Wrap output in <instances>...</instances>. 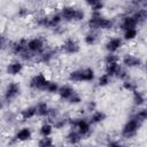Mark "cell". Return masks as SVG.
<instances>
[{"label": "cell", "instance_id": "cell-1", "mask_svg": "<svg viewBox=\"0 0 147 147\" xmlns=\"http://www.w3.org/2000/svg\"><path fill=\"white\" fill-rule=\"evenodd\" d=\"M88 30L92 31H109L115 28V21L110 17L105 16L102 13H91L86 21Z\"/></svg>", "mask_w": 147, "mask_h": 147}, {"label": "cell", "instance_id": "cell-2", "mask_svg": "<svg viewBox=\"0 0 147 147\" xmlns=\"http://www.w3.org/2000/svg\"><path fill=\"white\" fill-rule=\"evenodd\" d=\"M62 21L65 23H78L83 22L86 18V13L83 8L71 6V5H64L59 10Z\"/></svg>", "mask_w": 147, "mask_h": 147}, {"label": "cell", "instance_id": "cell-3", "mask_svg": "<svg viewBox=\"0 0 147 147\" xmlns=\"http://www.w3.org/2000/svg\"><path fill=\"white\" fill-rule=\"evenodd\" d=\"M95 79V70L92 67L74 69L68 75L70 83H91Z\"/></svg>", "mask_w": 147, "mask_h": 147}, {"label": "cell", "instance_id": "cell-4", "mask_svg": "<svg viewBox=\"0 0 147 147\" xmlns=\"http://www.w3.org/2000/svg\"><path fill=\"white\" fill-rule=\"evenodd\" d=\"M68 125H69L71 129H75V130L83 137V139L88 138V137L92 134V131H93L92 124L90 123L88 118H87V117H84V116L69 118Z\"/></svg>", "mask_w": 147, "mask_h": 147}, {"label": "cell", "instance_id": "cell-5", "mask_svg": "<svg viewBox=\"0 0 147 147\" xmlns=\"http://www.w3.org/2000/svg\"><path fill=\"white\" fill-rule=\"evenodd\" d=\"M142 124L144 123H141L134 116L131 115L127 118V121L123 124V126L121 129V137L124 138V139H132V138H134L138 134L139 130L141 129Z\"/></svg>", "mask_w": 147, "mask_h": 147}, {"label": "cell", "instance_id": "cell-6", "mask_svg": "<svg viewBox=\"0 0 147 147\" xmlns=\"http://www.w3.org/2000/svg\"><path fill=\"white\" fill-rule=\"evenodd\" d=\"M21 93H22V86H21V84L18 82L13 80V82H9L6 85L1 98L3 99V101L6 102V105H8V103L15 101L21 95Z\"/></svg>", "mask_w": 147, "mask_h": 147}, {"label": "cell", "instance_id": "cell-7", "mask_svg": "<svg viewBox=\"0 0 147 147\" xmlns=\"http://www.w3.org/2000/svg\"><path fill=\"white\" fill-rule=\"evenodd\" d=\"M26 49L28 52H30L32 55L36 56H39L45 49H46V41L42 37L38 36V37H32V38H29L26 40Z\"/></svg>", "mask_w": 147, "mask_h": 147}, {"label": "cell", "instance_id": "cell-8", "mask_svg": "<svg viewBox=\"0 0 147 147\" xmlns=\"http://www.w3.org/2000/svg\"><path fill=\"white\" fill-rule=\"evenodd\" d=\"M49 80L51 79L44 72H37L29 79V87L33 91L45 92Z\"/></svg>", "mask_w": 147, "mask_h": 147}, {"label": "cell", "instance_id": "cell-9", "mask_svg": "<svg viewBox=\"0 0 147 147\" xmlns=\"http://www.w3.org/2000/svg\"><path fill=\"white\" fill-rule=\"evenodd\" d=\"M59 49L63 54H67V55H76V54H78L80 52V44H79V41L76 38L68 37V38H65L62 41V44L60 45Z\"/></svg>", "mask_w": 147, "mask_h": 147}, {"label": "cell", "instance_id": "cell-10", "mask_svg": "<svg viewBox=\"0 0 147 147\" xmlns=\"http://www.w3.org/2000/svg\"><path fill=\"white\" fill-rule=\"evenodd\" d=\"M121 64L123 68L125 69H134V68H140L144 62L142 59L138 55L131 54V53H126L121 57Z\"/></svg>", "mask_w": 147, "mask_h": 147}, {"label": "cell", "instance_id": "cell-11", "mask_svg": "<svg viewBox=\"0 0 147 147\" xmlns=\"http://www.w3.org/2000/svg\"><path fill=\"white\" fill-rule=\"evenodd\" d=\"M123 46H124V41L119 36H111L105 42V49L107 51V53L117 54V52H119Z\"/></svg>", "mask_w": 147, "mask_h": 147}, {"label": "cell", "instance_id": "cell-12", "mask_svg": "<svg viewBox=\"0 0 147 147\" xmlns=\"http://www.w3.org/2000/svg\"><path fill=\"white\" fill-rule=\"evenodd\" d=\"M33 138V131L30 126H22L21 129H18L14 137L13 140L15 142H28L30 140H32Z\"/></svg>", "mask_w": 147, "mask_h": 147}, {"label": "cell", "instance_id": "cell-13", "mask_svg": "<svg viewBox=\"0 0 147 147\" xmlns=\"http://www.w3.org/2000/svg\"><path fill=\"white\" fill-rule=\"evenodd\" d=\"M118 28L122 31L130 30V29H138V23L131 13H126L121 17L119 23H118Z\"/></svg>", "mask_w": 147, "mask_h": 147}, {"label": "cell", "instance_id": "cell-14", "mask_svg": "<svg viewBox=\"0 0 147 147\" xmlns=\"http://www.w3.org/2000/svg\"><path fill=\"white\" fill-rule=\"evenodd\" d=\"M23 70H24V63L20 59L11 60L6 65V74L9 76H18L23 72Z\"/></svg>", "mask_w": 147, "mask_h": 147}, {"label": "cell", "instance_id": "cell-15", "mask_svg": "<svg viewBox=\"0 0 147 147\" xmlns=\"http://www.w3.org/2000/svg\"><path fill=\"white\" fill-rule=\"evenodd\" d=\"M76 93H77V91L74 88V86H71L69 84H64V85H60V88L57 91V96L60 100L68 102Z\"/></svg>", "mask_w": 147, "mask_h": 147}, {"label": "cell", "instance_id": "cell-16", "mask_svg": "<svg viewBox=\"0 0 147 147\" xmlns=\"http://www.w3.org/2000/svg\"><path fill=\"white\" fill-rule=\"evenodd\" d=\"M64 140H65V142H67V145H69V146H78L82 141H83V137L75 130V129H71L70 127V130L65 133V136H64Z\"/></svg>", "mask_w": 147, "mask_h": 147}, {"label": "cell", "instance_id": "cell-17", "mask_svg": "<svg viewBox=\"0 0 147 147\" xmlns=\"http://www.w3.org/2000/svg\"><path fill=\"white\" fill-rule=\"evenodd\" d=\"M26 40L28 39H25V38H22V39H20V40H16V41H14V42H11L10 44V52L14 54V55H17L18 57L23 54V53H25L28 49H26Z\"/></svg>", "mask_w": 147, "mask_h": 147}, {"label": "cell", "instance_id": "cell-18", "mask_svg": "<svg viewBox=\"0 0 147 147\" xmlns=\"http://www.w3.org/2000/svg\"><path fill=\"white\" fill-rule=\"evenodd\" d=\"M34 107H36V113H37L38 117H40V118H48L49 117L52 107L48 105V102L41 100V101L37 102L34 105Z\"/></svg>", "mask_w": 147, "mask_h": 147}, {"label": "cell", "instance_id": "cell-19", "mask_svg": "<svg viewBox=\"0 0 147 147\" xmlns=\"http://www.w3.org/2000/svg\"><path fill=\"white\" fill-rule=\"evenodd\" d=\"M18 117L21 118V121L23 122H28L31 121L32 118L37 117V113H36V107L33 106H26L24 108L21 109V111L18 113Z\"/></svg>", "mask_w": 147, "mask_h": 147}, {"label": "cell", "instance_id": "cell-20", "mask_svg": "<svg viewBox=\"0 0 147 147\" xmlns=\"http://www.w3.org/2000/svg\"><path fill=\"white\" fill-rule=\"evenodd\" d=\"M87 118H88V121H90V123H91L92 125H99V124L103 123V122L107 119V114H106L103 110L96 109V110H94L93 113H91Z\"/></svg>", "mask_w": 147, "mask_h": 147}, {"label": "cell", "instance_id": "cell-21", "mask_svg": "<svg viewBox=\"0 0 147 147\" xmlns=\"http://www.w3.org/2000/svg\"><path fill=\"white\" fill-rule=\"evenodd\" d=\"M55 57H56V51L52 49V48H46L39 56H37L36 61L44 63V64H47V63H51Z\"/></svg>", "mask_w": 147, "mask_h": 147}, {"label": "cell", "instance_id": "cell-22", "mask_svg": "<svg viewBox=\"0 0 147 147\" xmlns=\"http://www.w3.org/2000/svg\"><path fill=\"white\" fill-rule=\"evenodd\" d=\"M62 23H63V21H62V17H61L59 11H54L52 14H48V28L47 29L56 30V29L61 28Z\"/></svg>", "mask_w": 147, "mask_h": 147}, {"label": "cell", "instance_id": "cell-23", "mask_svg": "<svg viewBox=\"0 0 147 147\" xmlns=\"http://www.w3.org/2000/svg\"><path fill=\"white\" fill-rule=\"evenodd\" d=\"M132 16L136 18L138 25H141L146 22L147 20V8L145 7H138V8H133V10L131 11Z\"/></svg>", "mask_w": 147, "mask_h": 147}, {"label": "cell", "instance_id": "cell-24", "mask_svg": "<svg viewBox=\"0 0 147 147\" xmlns=\"http://www.w3.org/2000/svg\"><path fill=\"white\" fill-rule=\"evenodd\" d=\"M132 103L136 108H141L146 103V95L139 88L132 92Z\"/></svg>", "mask_w": 147, "mask_h": 147}, {"label": "cell", "instance_id": "cell-25", "mask_svg": "<svg viewBox=\"0 0 147 147\" xmlns=\"http://www.w3.org/2000/svg\"><path fill=\"white\" fill-rule=\"evenodd\" d=\"M121 69H122V64H121V62H115V63L105 64V74L108 75L110 78L117 77V75L119 74Z\"/></svg>", "mask_w": 147, "mask_h": 147}, {"label": "cell", "instance_id": "cell-26", "mask_svg": "<svg viewBox=\"0 0 147 147\" xmlns=\"http://www.w3.org/2000/svg\"><path fill=\"white\" fill-rule=\"evenodd\" d=\"M100 39V34L99 32L96 31H92V30H88L85 34H84V44L86 46H94Z\"/></svg>", "mask_w": 147, "mask_h": 147}, {"label": "cell", "instance_id": "cell-27", "mask_svg": "<svg viewBox=\"0 0 147 147\" xmlns=\"http://www.w3.org/2000/svg\"><path fill=\"white\" fill-rule=\"evenodd\" d=\"M85 5L91 9V13H102L106 3L100 0H87Z\"/></svg>", "mask_w": 147, "mask_h": 147}, {"label": "cell", "instance_id": "cell-28", "mask_svg": "<svg viewBox=\"0 0 147 147\" xmlns=\"http://www.w3.org/2000/svg\"><path fill=\"white\" fill-rule=\"evenodd\" d=\"M38 132H39L40 137H52V134L54 132V126L51 122H44L40 124Z\"/></svg>", "mask_w": 147, "mask_h": 147}, {"label": "cell", "instance_id": "cell-29", "mask_svg": "<svg viewBox=\"0 0 147 147\" xmlns=\"http://www.w3.org/2000/svg\"><path fill=\"white\" fill-rule=\"evenodd\" d=\"M49 122L53 124V126H54L55 130H62V129H64V126L68 125L69 118H68V117H64V116H62V115L60 114L59 116H56L55 118H53V119L49 121Z\"/></svg>", "mask_w": 147, "mask_h": 147}, {"label": "cell", "instance_id": "cell-30", "mask_svg": "<svg viewBox=\"0 0 147 147\" xmlns=\"http://www.w3.org/2000/svg\"><path fill=\"white\" fill-rule=\"evenodd\" d=\"M139 36V30L138 29H130V30H125L122 33V39L123 41H133L138 38Z\"/></svg>", "mask_w": 147, "mask_h": 147}, {"label": "cell", "instance_id": "cell-31", "mask_svg": "<svg viewBox=\"0 0 147 147\" xmlns=\"http://www.w3.org/2000/svg\"><path fill=\"white\" fill-rule=\"evenodd\" d=\"M54 139L52 137H40L37 141V147H54Z\"/></svg>", "mask_w": 147, "mask_h": 147}, {"label": "cell", "instance_id": "cell-32", "mask_svg": "<svg viewBox=\"0 0 147 147\" xmlns=\"http://www.w3.org/2000/svg\"><path fill=\"white\" fill-rule=\"evenodd\" d=\"M122 88L125 90V91H127V92H131V93H132L133 91L138 90V84H137L134 80H132L131 78H129V79L122 82Z\"/></svg>", "mask_w": 147, "mask_h": 147}, {"label": "cell", "instance_id": "cell-33", "mask_svg": "<svg viewBox=\"0 0 147 147\" xmlns=\"http://www.w3.org/2000/svg\"><path fill=\"white\" fill-rule=\"evenodd\" d=\"M132 116H134L138 121H140L141 123H145V121L147 119V109L145 107L141 108H136V111L132 114Z\"/></svg>", "mask_w": 147, "mask_h": 147}, {"label": "cell", "instance_id": "cell-34", "mask_svg": "<svg viewBox=\"0 0 147 147\" xmlns=\"http://www.w3.org/2000/svg\"><path fill=\"white\" fill-rule=\"evenodd\" d=\"M111 83V78L108 76V75H106L105 72L103 74H101L99 77H98V79H96V85L99 86V87H107L109 84Z\"/></svg>", "mask_w": 147, "mask_h": 147}, {"label": "cell", "instance_id": "cell-35", "mask_svg": "<svg viewBox=\"0 0 147 147\" xmlns=\"http://www.w3.org/2000/svg\"><path fill=\"white\" fill-rule=\"evenodd\" d=\"M119 61H121V56L118 54H114V53H107L103 57V63L105 64L115 63V62H119Z\"/></svg>", "mask_w": 147, "mask_h": 147}, {"label": "cell", "instance_id": "cell-36", "mask_svg": "<svg viewBox=\"0 0 147 147\" xmlns=\"http://www.w3.org/2000/svg\"><path fill=\"white\" fill-rule=\"evenodd\" d=\"M59 88H60V84L57 83V82H55V80H49V83H48V85H47V87H46V93H49V94H57V91H59Z\"/></svg>", "mask_w": 147, "mask_h": 147}, {"label": "cell", "instance_id": "cell-37", "mask_svg": "<svg viewBox=\"0 0 147 147\" xmlns=\"http://www.w3.org/2000/svg\"><path fill=\"white\" fill-rule=\"evenodd\" d=\"M3 119L7 124H14L18 119V114H15L13 111H6L3 115Z\"/></svg>", "mask_w": 147, "mask_h": 147}, {"label": "cell", "instance_id": "cell-38", "mask_svg": "<svg viewBox=\"0 0 147 147\" xmlns=\"http://www.w3.org/2000/svg\"><path fill=\"white\" fill-rule=\"evenodd\" d=\"M16 15L21 18H26L30 15V9L28 7H18L17 11H16Z\"/></svg>", "mask_w": 147, "mask_h": 147}, {"label": "cell", "instance_id": "cell-39", "mask_svg": "<svg viewBox=\"0 0 147 147\" xmlns=\"http://www.w3.org/2000/svg\"><path fill=\"white\" fill-rule=\"evenodd\" d=\"M96 109H98V108H96V102H95V101L90 100V101H87V102L85 103L84 110H85V111H87L88 114L93 113V111H94V110H96Z\"/></svg>", "mask_w": 147, "mask_h": 147}, {"label": "cell", "instance_id": "cell-40", "mask_svg": "<svg viewBox=\"0 0 147 147\" xmlns=\"http://www.w3.org/2000/svg\"><path fill=\"white\" fill-rule=\"evenodd\" d=\"M82 102H83V98H82V95L78 92L68 101V103L71 105V106H77V105H80Z\"/></svg>", "mask_w": 147, "mask_h": 147}, {"label": "cell", "instance_id": "cell-41", "mask_svg": "<svg viewBox=\"0 0 147 147\" xmlns=\"http://www.w3.org/2000/svg\"><path fill=\"white\" fill-rule=\"evenodd\" d=\"M105 147H126V146L119 140H108Z\"/></svg>", "mask_w": 147, "mask_h": 147}, {"label": "cell", "instance_id": "cell-42", "mask_svg": "<svg viewBox=\"0 0 147 147\" xmlns=\"http://www.w3.org/2000/svg\"><path fill=\"white\" fill-rule=\"evenodd\" d=\"M7 45V39L3 34H0V49H3Z\"/></svg>", "mask_w": 147, "mask_h": 147}, {"label": "cell", "instance_id": "cell-43", "mask_svg": "<svg viewBox=\"0 0 147 147\" xmlns=\"http://www.w3.org/2000/svg\"><path fill=\"white\" fill-rule=\"evenodd\" d=\"M5 107H6V102L3 101V99H2V98H0V110H1V109H3Z\"/></svg>", "mask_w": 147, "mask_h": 147}, {"label": "cell", "instance_id": "cell-44", "mask_svg": "<svg viewBox=\"0 0 147 147\" xmlns=\"http://www.w3.org/2000/svg\"><path fill=\"white\" fill-rule=\"evenodd\" d=\"M1 79H2V77H1V72H0V83H1Z\"/></svg>", "mask_w": 147, "mask_h": 147}, {"label": "cell", "instance_id": "cell-45", "mask_svg": "<svg viewBox=\"0 0 147 147\" xmlns=\"http://www.w3.org/2000/svg\"><path fill=\"white\" fill-rule=\"evenodd\" d=\"M0 138H1V132H0Z\"/></svg>", "mask_w": 147, "mask_h": 147}]
</instances>
